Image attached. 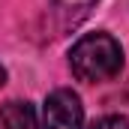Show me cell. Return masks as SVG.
<instances>
[{
  "instance_id": "cell-3",
  "label": "cell",
  "mask_w": 129,
  "mask_h": 129,
  "mask_svg": "<svg viewBox=\"0 0 129 129\" xmlns=\"http://www.w3.org/2000/svg\"><path fill=\"white\" fill-rule=\"evenodd\" d=\"M0 126L3 129H39L36 123V111L30 108V102H6L0 105Z\"/></svg>"
},
{
  "instance_id": "cell-6",
  "label": "cell",
  "mask_w": 129,
  "mask_h": 129,
  "mask_svg": "<svg viewBox=\"0 0 129 129\" xmlns=\"http://www.w3.org/2000/svg\"><path fill=\"white\" fill-rule=\"evenodd\" d=\"M3 81H6V72H3V66H0V87H3Z\"/></svg>"
},
{
  "instance_id": "cell-5",
  "label": "cell",
  "mask_w": 129,
  "mask_h": 129,
  "mask_svg": "<svg viewBox=\"0 0 129 129\" xmlns=\"http://www.w3.org/2000/svg\"><path fill=\"white\" fill-rule=\"evenodd\" d=\"M90 129H129V117H123V114H105Z\"/></svg>"
},
{
  "instance_id": "cell-2",
  "label": "cell",
  "mask_w": 129,
  "mask_h": 129,
  "mask_svg": "<svg viewBox=\"0 0 129 129\" xmlns=\"http://www.w3.org/2000/svg\"><path fill=\"white\" fill-rule=\"evenodd\" d=\"M81 123H84V108L78 93H72L69 87L48 93L42 108V129H81Z\"/></svg>"
},
{
  "instance_id": "cell-4",
  "label": "cell",
  "mask_w": 129,
  "mask_h": 129,
  "mask_svg": "<svg viewBox=\"0 0 129 129\" xmlns=\"http://www.w3.org/2000/svg\"><path fill=\"white\" fill-rule=\"evenodd\" d=\"M54 3H57V9L66 12V15H84L96 0H54Z\"/></svg>"
},
{
  "instance_id": "cell-1",
  "label": "cell",
  "mask_w": 129,
  "mask_h": 129,
  "mask_svg": "<svg viewBox=\"0 0 129 129\" xmlns=\"http://www.w3.org/2000/svg\"><path fill=\"white\" fill-rule=\"evenodd\" d=\"M69 69L84 84L111 81L123 69V48L108 33H87V36H81L72 45V51H69Z\"/></svg>"
}]
</instances>
